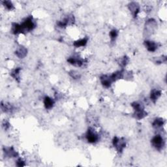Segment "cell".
Here are the masks:
<instances>
[{
	"mask_svg": "<svg viewBox=\"0 0 167 167\" xmlns=\"http://www.w3.org/2000/svg\"><path fill=\"white\" fill-rule=\"evenodd\" d=\"M88 41V38L82 39H80V40L75 41L73 43V45L76 48H80L82 47H84V46L86 45Z\"/></svg>",
	"mask_w": 167,
	"mask_h": 167,
	"instance_id": "14",
	"label": "cell"
},
{
	"mask_svg": "<svg viewBox=\"0 0 167 167\" xmlns=\"http://www.w3.org/2000/svg\"><path fill=\"white\" fill-rule=\"evenodd\" d=\"M161 91L157 90V89H154L152 90L151 93H150V99L153 101V103H155L158 100L159 98L161 97Z\"/></svg>",
	"mask_w": 167,
	"mask_h": 167,
	"instance_id": "11",
	"label": "cell"
},
{
	"mask_svg": "<svg viewBox=\"0 0 167 167\" xmlns=\"http://www.w3.org/2000/svg\"><path fill=\"white\" fill-rule=\"evenodd\" d=\"M109 35H110L111 41L114 42L116 41L117 35H118V31H117V30H116V29H114L110 31Z\"/></svg>",
	"mask_w": 167,
	"mask_h": 167,
	"instance_id": "17",
	"label": "cell"
},
{
	"mask_svg": "<svg viewBox=\"0 0 167 167\" xmlns=\"http://www.w3.org/2000/svg\"><path fill=\"white\" fill-rule=\"evenodd\" d=\"M25 164H24V161H22V159H20L19 160H18L17 161V166H24Z\"/></svg>",
	"mask_w": 167,
	"mask_h": 167,
	"instance_id": "21",
	"label": "cell"
},
{
	"mask_svg": "<svg viewBox=\"0 0 167 167\" xmlns=\"http://www.w3.org/2000/svg\"><path fill=\"white\" fill-rule=\"evenodd\" d=\"M128 61H129L128 58H127V57H124L122 60V61H121L120 64L122 65L123 67H125V66H126V65L128 63Z\"/></svg>",
	"mask_w": 167,
	"mask_h": 167,
	"instance_id": "20",
	"label": "cell"
},
{
	"mask_svg": "<svg viewBox=\"0 0 167 167\" xmlns=\"http://www.w3.org/2000/svg\"><path fill=\"white\" fill-rule=\"evenodd\" d=\"M21 70V69L20 68H17V69H16L15 70H13L12 72H11V76L15 78V80H18L19 79V78H20V71Z\"/></svg>",
	"mask_w": 167,
	"mask_h": 167,
	"instance_id": "18",
	"label": "cell"
},
{
	"mask_svg": "<svg viewBox=\"0 0 167 167\" xmlns=\"http://www.w3.org/2000/svg\"><path fill=\"white\" fill-rule=\"evenodd\" d=\"M3 4L4 5L5 7L7 10H12L14 9V5H13L12 3L10 1H3Z\"/></svg>",
	"mask_w": 167,
	"mask_h": 167,
	"instance_id": "19",
	"label": "cell"
},
{
	"mask_svg": "<svg viewBox=\"0 0 167 167\" xmlns=\"http://www.w3.org/2000/svg\"><path fill=\"white\" fill-rule=\"evenodd\" d=\"M100 80L101 84L105 88H109L114 82V80L111 75H103L100 78Z\"/></svg>",
	"mask_w": 167,
	"mask_h": 167,
	"instance_id": "8",
	"label": "cell"
},
{
	"mask_svg": "<svg viewBox=\"0 0 167 167\" xmlns=\"http://www.w3.org/2000/svg\"><path fill=\"white\" fill-rule=\"evenodd\" d=\"M86 137L88 142L91 144L96 143L99 140V136H98L97 134L92 129H88Z\"/></svg>",
	"mask_w": 167,
	"mask_h": 167,
	"instance_id": "6",
	"label": "cell"
},
{
	"mask_svg": "<svg viewBox=\"0 0 167 167\" xmlns=\"http://www.w3.org/2000/svg\"><path fill=\"white\" fill-rule=\"evenodd\" d=\"M152 144L158 150H161L165 146V140L161 135H155L152 139Z\"/></svg>",
	"mask_w": 167,
	"mask_h": 167,
	"instance_id": "4",
	"label": "cell"
},
{
	"mask_svg": "<svg viewBox=\"0 0 167 167\" xmlns=\"http://www.w3.org/2000/svg\"><path fill=\"white\" fill-rule=\"evenodd\" d=\"M35 28V23L32 16H29L21 24H14L12 25V31L14 34H26L33 30Z\"/></svg>",
	"mask_w": 167,
	"mask_h": 167,
	"instance_id": "1",
	"label": "cell"
},
{
	"mask_svg": "<svg viewBox=\"0 0 167 167\" xmlns=\"http://www.w3.org/2000/svg\"><path fill=\"white\" fill-rule=\"evenodd\" d=\"M44 104L47 109H51L54 106V101L50 97H45L44 99Z\"/></svg>",
	"mask_w": 167,
	"mask_h": 167,
	"instance_id": "13",
	"label": "cell"
},
{
	"mask_svg": "<svg viewBox=\"0 0 167 167\" xmlns=\"http://www.w3.org/2000/svg\"><path fill=\"white\" fill-rule=\"evenodd\" d=\"M4 153L5 154L9 157V158H12V157H15L17 155V153H16L14 149L12 148H6L4 149Z\"/></svg>",
	"mask_w": 167,
	"mask_h": 167,
	"instance_id": "15",
	"label": "cell"
},
{
	"mask_svg": "<svg viewBox=\"0 0 167 167\" xmlns=\"http://www.w3.org/2000/svg\"><path fill=\"white\" fill-rule=\"evenodd\" d=\"M132 106L134 109V112H135L134 115L136 119L141 120L147 116V112L144 110V109L141 104L136 102L133 103L132 104Z\"/></svg>",
	"mask_w": 167,
	"mask_h": 167,
	"instance_id": "2",
	"label": "cell"
},
{
	"mask_svg": "<svg viewBox=\"0 0 167 167\" xmlns=\"http://www.w3.org/2000/svg\"><path fill=\"white\" fill-rule=\"evenodd\" d=\"M67 61L70 64L76 67H81L83 65V61L81 59L78 58V57H71L68 59Z\"/></svg>",
	"mask_w": 167,
	"mask_h": 167,
	"instance_id": "10",
	"label": "cell"
},
{
	"mask_svg": "<svg viewBox=\"0 0 167 167\" xmlns=\"http://www.w3.org/2000/svg\"><path fill=\"white\" fill-rule=\"evenodd\" d=\"M157 26H158V24H157V22L154 19H149L146 23V32L148 34H152V33L154 32V31L155 30Z\"/></svg>",
	"mask_w": 167,
	"mask_h": 167,
	"instance_id": "5",
	"label": "cell"
},
{
	"mask_svg": "<svg viewBox=\"0 0 167 167\" xmlns=\"http://www.w3.org/2000/svg\"><path fill=\"white\" fill-rule=\"evenodd\" d=\"M28 53V50L25 47H20V48H18L17 50H16L15 52V54L16 56H17L18 58H24L26 56Z\"/></svg>",
	"mask_w": 167,
	"mask_h": 167,
	"instance_id": "12",
	"label": "cell"
},
{
	"mask_svg": "<svg viewBox=\"0 0 167 167\" xmlns=\"http://www.w3.org/2000/svg\"><path fill=\"white\" fill-rule=\"evenodd\" d=\"M112 144L114 148L120 153H122L126 146L125 139L124 138H118L117 136H115L114 138Z\"/></svg>",
	"mask_w": 167,
	"mask_h": 167,
	"instance_id": "3",
	"label": "cell"
},
{
	"mask_svg": "<svg viewBox=\"0 0 167 167\" xmlns=\"http://www.w3.org/2000/svg\"><path fill=\"white\" fill-rule=\"evenodd\" d=\"M128 8L134 18H136L140 12V5L137 2H131L128 5Z\"/></svg>",
	"mask_w": 167,
	"mask_h": 167,
	"instance_id": "7",
	"label": "cell"
},
{
	"mask_svg": "<svg viewBox=\"0 0 167 167\" xmlns=\"http://www.w3.org/2000/svg\"><path fill=\"white\" fill-rule=\"evenodd\" d=\"M144 46L147 48L149 52H153L157 50V49L158 48V44L157 42L152 41H148L146 40L144 41Z\"/></svg>",
	"mask_w": 167,
	"mask_h": 167,
	"instance_id": "9",
	"label": "cell"
},
{
	"mask_svg": "<svg viewBox=\"0 0 167 167\" xmlns=\"http://www.w3.org/2000/svg\"><path fill=\"white\" fill-rule=\"evenodd\" d=\"M164 124V120L162 118H157L154 120V122H153V128H155L156 129L161 128V127Z\"/></svg>",
	"mask_w": 167,
	"mask_h": 167,
	"instance_id": "16",
	"label": "cell"
}]
</instances>
